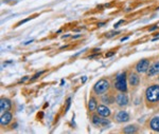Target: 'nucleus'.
<instances>
[{
  "label": "nucleus",
  "mask_w": 159,
  "mask_h": 134,
  "mask_svg": "<svg viewBox=\"0 0 159 134\" xmlns=\"http://www.w3.org/2000/svg\"><path fill=\"white\" fill-rule=\"evenodd\" d=\"M144 102L148 108H154L159 104V84H152L145 89Z\"/></svg>",
  "instance_id": "1"
},
{
  "label": "nucleus",
  "mask_w": 159,
  "mask_h": 134,
  "mask_svg": "<svg viewBox=\"0 0 159 134\" xmlns=\"http://www.w3.org/2000/svg\"><path fill=\"white\" fill-rule=\"evenodd\" d=\"M110 88H111V84H110L109 79L104 77V78L99 79V80L92 86L91 92L94 95H97V96H101V95L109 92Z\"/></svg>",
  "instance_id": "2"
},
{
  "label": "nucleus",
  "mask_w": 159,
  "mask_h": 134,
  "mask_svg": "<svg viewBox=\"0 0 159 134\" xmlns=\"http://www.w3.org/2000/svg\"><path fill=\"white\" fill-rule=\"evenodd\" d=\"M129 81H127V72L123 71L121 73L117 74L114 81V89L118 92H126L129 91Z\"/></svg>",
  "instance_id": "3"
},
{
  "label": "nucleus",
  "mask_w": 159,
  "mask_h": 134,
  "mask_svg": "<svg viewBox=\"0 0 159 134\" xmlns=\"http://www.w3.org/2000/svg\"><path fill=\"white\" fill-rule=\"evenodd\" d=\"M90 123L96 128H106L110 125V120L107 117H102L97 112L90 113Z\"/></svg>",
  "instance_id": "4"
},
{
  "label": "nucleus",
  "mask_w": 159,
  "mask_h": 134,
  "mask_svg": "<svg viewBox=\"0 0 159 134\" xmlns=\"http://www.w3.org/2000/svg\"><path fill=\"white\" fill-rule=\"evenodd\" d=\"M129 104V98L126 92H117L115 94V105L119 108H125Z\"/></svg>",
  "instance_id": "5"
},
{
  "label": "nucleus",
  "mask_w": 159,
  "mask_h": 134,
  "mask_svg": "<svg viewBox=\"0 0 159 134\" xmlns=\"http://www.w3.org/2000/svg\"><path fill=\"white\" fill-rule=\"evenodd\" d=\"M151 58H142L139 61L135 63L134 66V70L136 72H138L139 74H145L151 66Z\"/></svg>",
  "instance_id": "6"
},
{
  "label": "nucleus",
  "mask_w": 159,
  "mask_h": 134,
  "mask_svg": "<svg viewBox=\"0 0 159 134\" xmlns=\"http://www.w3.org/2000/svg\"><path fill=\"white\" fill-rule=\"evenodd\" d=\"M112 119L115 120L117 123H127L130 119V115L127 111L125 110H119L112 116Z\"/></svg>",
  "instance_id": "7"
},
{
  "label": "nucleus",
  "mask_w": 159,
  "mask_h": 134,
  "mask_svg": "<svg viewBox=\"0 0 159 134\" xmlns=\"http://www.w3.org/2000/svg\"><path fill=\"white\" fill-rule=\"evenodd\" d=\"M127 81H129V84L133 89H136L140 84V74L135 70L130 71L127 74Z\"/></svg>",
  "instance_id": "8"
},
{
  "label": "nucleus",
  "mask_w": 159,
  "mask_h": 134,
  "mask_svg": "<svg viewBox=\"0 0 159 134\" xmlns=\"http://www.w3.org/2000/svg\"><path fill=\"white\" fill-rule=\"evenodd\" d=\"M96 112L98 113L99 115H101L102 117H107V118L111 116V114H112L111 109L105 104H99Z\"/></svg>",
  "instance_id": "9"
},
{
  "label": "nucleus",
  "mask_w": 159,
  "mask_h": 134,
  "mask_svg": "<svg viewBox=\"0 0 159 134\" xmlns=\"http://www.w3.org/2000/svg\"><path fill=\"white\" fill-rule=\"evenodd\" d=\"M96 96H97V95H94L91 92V93H90V97H89V100H88V104H87V109H88L89 113L96 112L97 108H98V106H99L98 98H97Z\"/></svg>",
  "instance_id": "10"
},
{
  "label": "nucleus",
  "mask_w": 159,
  "mask_h": 134,
  "mask_svg": "<svg viewBox=\"0 0 159 134\" xmlns=\"http://www.w3.org/2000/svg\"><path fill=\"white\" fill-rule=\"evenodd\" d=\"M13 120V114L10 111H7V112L1 113V117H0V125L1 127H7L10 123H12Z\"/></svg>",
  "instance_id": "11"
},
{
  "label": "nucleus",
  "mask_w": 159,
  "mask_h": 134,
  "mask_svg": "<svg viewBox=\"0 0 159 134\" xmlns=\"http://www.w3.org/2000/svg\"><path fill=\"white\" fill-rule=\"evenodd\" d=\"M148 77H154V76H158L159 75V60H155L151 63L150 68L147 73Z\"/></svg>",
  "instance_id": "12"
},
{
  "label": "nucleus",
  "mask_w": 159,
  "mask_h": 134,
  "mask_svg": "<svg viewBox=\"0 0 159 134\" xmlns=\"http://www.w3.org/2000/svg\"><path fill=\"white\" fill-rule=\"evenodd\" d=\"M100 102H101L102 104H105L107 106L114 105L115 104V94H112L111 92H107V93H105L100 96Z\"/></svg>",
  "instance_id": "13"
},
{
  "label": "nucleus",
  "mask_w": 159,
  "mask_h": 134,
  "mask_svg": "<svg viewBox=\"0 0 159 134\" xmlns=\"http://www.w3.org/2000/svg\"><path fill=\"white\" fill-rule=\"evenodd\" d=\"M12 109V100L7 97H1L0 99V111L1 113L7 112Z\"/></svg>",
  "instance_id": "14"
},
{
  "label": "nucleus",
  "mask_w": 159,
  "mask_h": 134,
  "mask_svg": "<svg viewBox=\"0 0 159 134\" xmlns=\"http://www.w3.org/2000/svg\"><path fill=\"white\" fill-rule=\"evenodd\" d=\"M148 128L151 130L155 131V132H159V116L158 115H155L150 119L148 122Z\"/></svg>",
  "instance_id": "15"
},
{
  "label": "nucleus",
  "mask_w": 159,
  "mask_h": 134,
  "mask_svg": "<svg viewBox=\"0 0 159 134\" xmlns=\"http://www.w3.org/2000/svg\"><path fill=\"white\" fill-rule=\"evenodd\" d=\"M138 130H139V126L133 123V125H129V126H126V127L123 128L122 132L123 133H126V134H132V133L138 132Z\"/></svg>",
  "instance_id": "16"
},
{
  "label": "nucleus",
  "mask_w": 159,
  "mask_h": 134,
  "mask_svg": "<svg viewBox=\"0 0 159 134\" xmlns=\"http://www.w3.org/2000/svg\"><path fill=\"white\" fill-rule=\"evenodd\" d=\"M119 31H117V32H109V33H107V34H105V36H106V37H112V36L114 35H116V34H119Z\"/></svg>",
  "instance_id": "17"
},
{
  "label": "nucleus",
  "mask_w": 159,
  "mask_h": 134,
  "mask_svg": "<svg viewBox=\"0 0 159 134\" xmlns=\"http://www.w3.org/2000/svg\"><path fill=\"white\" fill-rule=\"evenodd\" d=\"M70 102H71V98H68L67 102H66V109H65V112H67L69 110V107H70Z\"/></svg>",
  "instance_id": "18"
},
{
  "label": "nucleus",
  "mask_w": 159,
  "mask_h": 134,
  "mask_svg": "<svg viewBox=\"0 0 159 134\" xmlns=\"http://www.w3.org/2000/svg\"><path fill=\"white\" fill-rule=\"evenodd\" d=\"M43 73V72H39V73H37V74H35L34 76L32 77V79H31V80H34V79H36V78H38V77H39L40 75H42V74Z\"/></svg>",
  "instance_id": "19"
},
{
  "label": "nucleus",
  "mask_w": 159,
  "mask_h": 134,
  "mask_svg": "<svg viewBox=\"0 0 159 134\" xmlns=\"http://www.w3.org/2000/svg\"><path fill=\"white\" fill-rule=\"evenodd\" d=\"M156 29H158V25H157V24L153 25V27H152V28H151V29H148V31H150V32H152V31H154V30H156Z\"/></svg>",
  "instance_id": "20"
},
{
  "label": "nucleus",
  "mask_w": 159,
  "mask_h": 134,
  "mask_svg": "<svg viewBox=\"0 0 159 134\" xmlns=\"http://www.w3.org/2000/svg\"><path fill=\"white\" fill-rule=\"evenodd\" d=\"M123 22H124V20H120V21L118 22V24H115V29H117V28L119 27L120 24H123Z\"/></svg>",
  "instance_id": "21"
},
{
  "label": "nucleus",
  "mask_w": 159,
  "mask_h": 134,
  "mask_svg": "<svg viewBox=\"0 0 159 134\" xmlns=\"http://www.w3.org/2000/svg\"><path fill=\"white\" fill-rule=\"evenodd\" d=\"M116 53L115 51H110V53H108V54H106V57H110L111 55H114V54Z\"/></svg>",
  "instance_id": "22"
},
{
  "label": "nucleus",
  "mask_w": 159,
  "mask_h": 134,
  "mask_svg": "<svg viewBox=\"0 0 159 134\" xmlns=\"http://www.w3.org/2000/svg\"><path fill=\"white\" fill-rule=\"evenodd\" d=\"M104 25H106V22H99L98 24L99 28H102V27H104Z\"/></svg>",
  "instance_id": "23"
},
{
  "label": "nucleus",
  "mask_w": 159,
  "mask_h": 134,
  "mask_svg": "<svg viewBox=\"0 0 159 134\" xmlns=\"http://www.w3.org/2000/svg\"><path fill=\"white\" fill-rule=\"evenodd\" d=\"M157 80H158V84H159V75H158V77H157Z\"/></svg>",
  "instance_id": "24"
},
{
  "label": "nucleus",
  "mask_w": 159,
  "mask_h": 134,
  "mask_svg": "<svg viewBox=\"0 0 159 134\" xmlns=\"http://www.w3.org/2000/svg\"><path fill=\"white\" fill-rule=\"evenodd\" d=\"M157 10H159V6H158V7H157Z\"/></svg>",
  "instance_id": "25"
}]
</instances>
